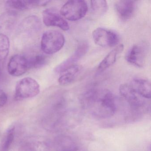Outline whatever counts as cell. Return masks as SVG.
Returning a JSON list of instances; mask_svg holds the SVG:
<instances>
[{
  "label": "cell",
  "mask_w": 151,
  "mask_h": 151,
  "mask_svg": "<svg viewBox=\"0 0 151 151\" xmlns=\"http://www.w3.org/2000/svg\"><path fill=\"white\" fill-rule=\"evenodd\" d=\"M64 44L65 37L62 33L58 31L47 30L42 36L41 48L45 53L53 54L60 51Z\"/></svg>",
  "instance_id": "2"
},
{
  "label": "cell",
  "mask_w": 151,
  "mask_h": 151,
  "mask_svg": "<svg viewBox=\"0 0 151 151\" xmlns=\"http://www.w3.org/2000/svg\"><path fill=\"white\" fill-rule=\"evenodd\" d=\"M129 85L135 91L144 99L151 98V83L148 80L143 78H134Z\"/></svg>",
  "instance_id": "14"
},
{
  "label": "cell",
  "mask_w": 151,
  "mask_h": 151,
  "mask_svg": "<svg viewBox=\"0 0 151 151\" xmlns=\"http://www.w3.org/2000/svg\"><path fill=\"white\" fill-rule=\"evenodd\" d=\"M82 105L93 116L99 119L112 117L116 109L114 95L109 90H88L80 98Z\"/></svg>",
  "instance_id": "1"
},
{
  "label": "cell",
  "mask_w": 151,
  "mask_h": 151,
  "mask_svg": "<svg viewBox=\"0 0 151 151\" xmlns=\"http://www.w3.org/2000/svg\"><path fill=\"white\" fill-rule=\"evenodd\" d=\"M82 67L78 65H74L68 69L59 78V84L62 86L70 85L76 80L77 75H78Z\"/></svg>",
  "instance_id": "16"
},
{
  "label": "cell",
  "mask_w": 151,
  "mask_h": 151,
  "mask_svg": "<svg viewBox=\"0 0 151 151\" xmlns=\"http://www.w3.org/2000/svg\"><path fill=\"white\" fill-rule=\"evenodd\" d=\"M119 91L122 96L133 108H141L145 104V99L135 91L129 84L121 85Z\"/></svg>",
  "instance_id": "9"
},
{
  "label": "cell",
  "mask_w": 151,
  "mask_h": 151,
  "mask_svg": "<svg viewBox=\"0 0 151 151\" xmlns=\"http://www.w3.org/2000/svg\"><path fill=\"white\" fill-rule=\"evenodd\" d=\"M135 2L128 0H120L116 2L115 9L120 19L126 21L132 16L136 7Z\"/></svg>",
  "instance_id": "12"
},
{
  "label": "cell",
  "mask_w": 151,
  "mask_h": 151,
  "mask_svg": "<svg viewBox=\"0 0 151 151\" xmlns=\"http://www.w3.org/2000/svg\"><path fill=\"white\" fill-rule=\"evenodd\" d=\"M91 6L94 14L98 15L104 14L108 9V5L105 0H97L91 1Z\"/></svg>",
  "instance_id": "22"
},
{
  "label": "cell",
  "mask_w": 151,
  "mask_h": 151,
  "mask_svg": "<svg viewBox=\"0 0 151 151\" xmlns=\"http://www.w3.org/2000/svg\"><path fill=\"white\" fill-rule=\"evenodd\" d=\"M147 55V48L143 44L132 46L125 55V60L129 63L139 68L145 65Z\"/></svg>",
  "instance_id": "6"
},
{
  "label": "cell",
  "mask_w": 151,
  "mask_h": 151,
  "mask_svg": "<svg viewBox=\"0 0 151 151\" xmlns=\"http://www.w3.org/2000/svg\"><path fill=\"white\" fill-rule=\"evenodd\" d=\"M124 46L122 44L115 47L109 52L98 66V70L101 72L111 67L116 61L117 56L123 51Z\"/></svg>",
  "instance_id": "15"
},
{
  "label": "cell",
  "mask_w": 151,
  "mask_h": 151,
  "mask_svg": "<svg viewBox=\"0 0 151 151\" xmlns=\"http://www.w3.org/2000/svg\"><path fill=\"white\" fill-rule=\"evenodd\" d=\"M43 20L44 24L47 26L59 27L63 30L68 31L70 27L68 22L52 9H46L43 13Z\"/></svg>",
  "instance_id": "10"
},
{
  "label": "cell",
  "mask_w": 151,
  "mask_h": 151,
  "mask_svg": "<svg viewBox=\"0 0 151 151\" xmlns=\"http://www.w3.org/2000/svg\"><path fill=\"white\" fill-rule=\"evenodd\" d=\"M40 21L35 16H31L27 17L21 24V29L24 32H32V31H37L40 28Z\"/></svg>",
  "instance_id": "19"
},
{
  "label": "cell",
  "mask_w": 151,
  "mask_h": 151,
  "mask_svg": "<svg viewBox=\"0 0 151 151\" xmlns=\"http://www.w3.org/2000/svg\"><path fill=\"white\" fill-rule=\"evenodd\" d=\"M57 151H77L76 144L71 138L68 136H62L56 140Z\"/></svg>",
  "instance_id": "17"
},
{
  "label": "cell",
  "mask_w": 151,
  "mask_h": 151,
  "mask_svg": "<svg viewBox=\"0 0 151 151\" xmlns=\"http://www.w3.org/2000/svg\"><path fill=\"white\" fill-rule=\"evenodd\" d=\"M6 5L10 9L24 10L34 6H40L39 1H8Z\"/></svg>",
  "instance_id": "18"
},
{
  "label": "cell",
  "mask_w": 151,
  "mask_h": 151,
  "mask_svg": "<svg viewBox=\"0 0 151 151\" xmlns=\"http://www.w3.org/2000/svg\"><path fill=\"white\" fill-rule=\"evenodd\" d=\"M1 72H0V77H1Z\"/></svg>",
  "instance_id": "25"
},
{
  "label": "cell",
  "mask_w": 151,
  "mask_h": 151,
  "mask_svg": "<svg viewBox=\"0 0 151 151\" xmlns=\"http://www.w3.org/2000/svg\"><path fill=\"white\" fill-rule=\"evenodd\" d=\"M19 151H50V147L45 140L38 137H30L23 141Z\"/></svg>",
  "instance_id": "11"
},
{
  "label": "cell",
  "mask_w": 151,
  "mask_h": 151,
  "mask_svg": "<svg viewBox=\"0 0 151 151\" xmlns=\"http://www.w3.org/2000/svg\"><path fill=\"white\" fill-rule=\"evenodd\" d=\"M40 91V86L37 81L30 77L24 78L18 81L15 88L17 100L33 98Z\"/></svg>",
  "instance_id": "4"
},
{
  "label": "cell",
  "mask_w": 151,
  "mask_h": 151,
  "mask_svg": "<svg viewBox=\"0 0 151 151\" xmlns=\"http://www.w3.org/2000/svg\"><path fill=\"white\" fill-rule=\"evenodd\" d=\"M10 41L6 35L0 33V66L4 63L8 55Z\"/></svg>",
  "instance_id": "20"
},
{
  "label": "cell",
  "mask_w": 151,
  "mask_h": 151,
  "mask_svg": "<svg viewBox=\"0 0 151 151\" xmlns=\"http://www.w3.org/2000/svg\"><path fill=\"white\" fill-rule=\"evenodd\" d=\"M88 6L86 2L82 0H72L67 1L60 9L62 16L70 21H77L86 15Z\"/></svg>",
  "instance_id": "3"
},
{
  "label": "cell",
  "mask_w": 151,
  "mask_h": 151,
  "mask_svg": "<svg viewBox=\"0 0 151 151\" xmlns=\"http://www.w3.org/2000/svg\"><path fill=\"white\" fill-rule=\"evenodd\" d=\"M7 69L11 76L16 77L22 76L29 69V58L22 55H14L9 62Z\"/></svg>",
  "instance_id": "7"
},
{
  "label": "cell",
  "mask_w": 151,
  "mask_h": 151,
  "mask_svg": "<svg viewBox=\"0 0 151 151\" xmlns=\"http://www.w3.org/2000/svg\"><path fill=\"white\" fill-rule=\"evenodd\" d=\"M7 96L5 92L0 90V108L4 106L7 102Z\"/></svg>",
  "instance_id": "24"
},
{
  "label": "cell",
  "mask_w": 151,
  "mask_h": 151,
  "mask_svg": "<svg viewBox=\"0 0 151 151\" xmlns=\"http://www.w3.org/2000/svg\"><path fill=\"white\" fill-rule=\"evenodd\" d=\"M17 16L14 12L3 13L0 15V33L6 35L12 31L17 24Z\"/></svg>",
  "instance_id": "13"
},
{
  "label": "cell",
  "mask_w": 151,
  "mask_h": 151,
  "mask_svg": "<svg viewBox=\"0 0 151 151\" xmlns=\"http://www.w3.org/2000/svg\"><path fill=\"white\" fill-rule=\"evenodd\" d=\"M29 69L39 68L45 66L47 59L45 56L40 55L29 59Z\"/></svg>",
  "instance_id": "23"
},
{
  "label": "cell",
  "mask_w": 151,
  "mask_h": 151,
  "mask_svg": "<svg viewBox=\"0 0 151 151\" xmlns=\"http://www.w3.org/2000/svg\"><path fill=\"white\" fill-rule=\"evenodd\" d=\"M92 37L94 43L102 47H111L116 45L119 42L118 35L115 32L102 28L93 31Z\"/></svg>",
  "instance_id": "5"
},
{
  "label": "cell",
  "mask_w": 151,
  "mask_h": 151,
  "mask_svg": "<svg viewBox=\"0 0 151 151\" xmlns=\"http://www.w3.org/2000/svg\"><path fill=\"white\" fill-rule=\"evenodd\" d=\"M88 48L89 45L86 42H84L79 44L74 53L69 58L55 68V72L58 74H62L68 69L76 65V63L85 55Z\"/></svg>",
  "instance_id": "8"
},
{
  "label": "cell",
  "mask_w": 151,
  "mask_h": 151,
  "mask_svg": "<svg viewBox=\"0 0 151 151\" xmlns=\"http://www.w3.org/2000/svg\"><path fill=\"white\" fill-rule=\"evenodd\" d=\"M15 129H9L3 137L0 144V151H9L14 139Z\"/></svg>",
  "instance_id": "21"
}]
</instances>
